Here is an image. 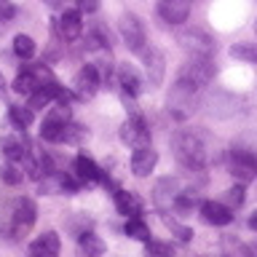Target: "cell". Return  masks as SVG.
<instances>
[{"label": "cell", "instance_id": "1", "mask_svg": "<svg viewBox=\"0 0 257 257\" xmlns=\"http://www.w3.org/2000/svg\"><path fill=\"white\" fill-rule=\"evenodd\" d=\"M172 150H174V158L185 169H204L209 161L204 140L193 132H177L172 137Z\"/></svg>", "mask_w": 257, "mask_h": 257}, {"label": "cell", "instance_id": "2", "mask_svg": "<svg viewBox=\"0 0 257 257\" xmlns=\"http://www.w3.org/2000/svg\"><path fill=\"white\" fill-rule=\"evenodd\" d=\"M196 104H198V86L180 78L172 86V94H169V110H172L177 118H188V115H193Z\"/></svg>", "mask_w": 257, "mask_h": 257}, {"label": "cell", "instance_id": "3", "mask_svg": "<svg viewBox=\"0 0 257 257\" xmlns=\"http://www.w3.org/2000/svg\"><path fill=\"white\" fill-rule=\"evenodd\" d=\"M177 43H180L190 56H198V59H209L214 54V38L206 35L204 30L198 27H188L177 32Z\"/></svg>", "mask_w": 257, "mask_h": 257}, {"label": "cell", "instance_id": "4", "mask_svg": "<svg viewBox=\"0 0 257 257\" xmlns=\"http://www.w3.org/2000/svg\"><path fill=\"white\" fill-rule=\"evenodd\" d=\"M118 30H120V38H123L128 51L142 54V48L148 46V35H145V24L140 22V16L137 14H123L120 22H118Z\"/></svg>", "mask_w": 257, "mask_h": 257}, {"label": "cell", "instance_id": "5", "mask_svg": "<svg viewBox=\"0 0 257 257\" xmlns=\"http://www.w3.org/2000/svg\"><path fill=\"white\" fill-rule=\"evenodd\" d=\"M35 217H38V209L32 204V198H16L11 209V236L16 238L24 236L35 225Z\"/></svg>", "mask_w": 257, "mask_h": 257}, {"label": "cell", "instance_id": "6", "mask_svg": "<svg viewBox=\"0 0 257 257\" xmlns=\"http://www.w3.org/2000/svg\"><path fill=\"white\" fill-rule=\"evenodd\" d=\"M180 180H174V177H161L156 182V188H153V204L161 214H169L177 204V196H180Z\"/></svg>", "mask_w": 257, "mask_h": 257}, {"label": "cell", "instance_id": "7", "mask_svg": "<svg viewBox=\"0 0 257 257\" xmlns=\"http://www.w3.org/2000/svg\"><path fill=\"white\" fill-rule=\"evenodd\" d=\"M120 142L132 145V148H148L150 145V128L142 120V115H128L120 126Z\"/></svg>", "mask_w": 257, "mask_h": 257}, {"label": "cell", "instance_id": "8", "mask_svg": "<svg viewBox=\"0 0 257 257\" xmlns=\"http://www.w3.org/2000/svg\"><path fill=\"white\" fill-rule=\"evenodd\" d=\"M67 123H70V107L67 104H59V107H54L46 115L43 126H40V137L46 142H62V134H64V126Z\"/></svg>", "mask_w": 257, "mask_h": 257}, {"label": "cell", "instance_id": "9", "mask_svg": "<svg viewBox=\"0 0 257 257\" xmlns=\"http://www.w3.org/2000/svg\"><path fill=\"white\" fill-rule=\"evenodd\" d=\"M99 70L94 67V64H83L78 72H75V80H72V88H75V94L80 99H91L96 94V88H99Z\"/></svg>", "mask_w": 257, "mask_h": 257}, {"label": "cell", "instance_id": "10", "mask_svg": "<svg viewBox=\"0 0 257 257\" xmlns=\"http://www.w3.org/2000/svg\"><path fill=\"white\" fill-rule=\"evenodd\" d=\"M180 78L190 80V83H196L201 88V86H206L209 80L214 78V64L209 62V59H198V56H193L188 64H182Z\"/></svg>", "mask_w": 257, "mask_h": 257}, {"label": "cell", "instance_id": "11", "mask_svg": "<svg viewBox=\"0 0 257 257\" xmlns=\"http://www.w3.org/2000/svg\"><path fill=\"white\" fill-rule=\"evenodd\" d=\"M230 174L236 177L241 185L252 182L257 177V161H254V156H249V153H244V150H233L230 153Z\"/></svg>", "mask_w": 257, "mask_h": 257}, {"label": "cell", "instance_id": "12", "mask_svg": "<svg viewBox=\"0 0 257 257\" xmlns=\"http://www.w3.org/2000/svg\"><path fill=\"white\" fill-rule=\"evenodd\" d=\"M142 62H145V72H148L150 86H161L166 75V64H164V54L156 46H145L142 48Z\"/></svg>", "mask_w": 257, "mask_h": 257}, {"label": "cell", "instance_id": "13", "mask_svg": "<svg viewBox=\"0 0 257 257\" xmlns=\"http://www.w3.org/2000/svg\"><path fill=\"white\" fill-rule=\"evenodd\" d=\"M190 8H193V0H158V16L169 24L188 22Z\"/></svg>", "mask_w": 257, "mask_h": 257}, {"label": "cell", "instance_id": "14", "mask_svg": "<svg viewBox=\"0 0 257 257\" xmlns=\"http://www.w3.org/2000/svg\"><path fill=\"white\" fill-rule=\"evenodd\" d=\"M156 164H158V153L150 148H137L134 150V156H132V172L137 174V177H148L153 169H156Z\"/></svg>", "mask_w": 257, "mask_h": 257}, {"label": "cell", "instance_id": "15", "mask_svg": "<svg viewBox=\"0 0 257 257\" xmlns=\"http://www.w3.org/2000/svg\"><path fill=\"white\" fill-rule=\"evenodd\" d=\"M201 214H204V220L209 225H228V222H233L230 206L220 204V201H204V204H201Z\"/></svg>", "mask_w": 257, "mask_h": 257}, {"label": "cell", "instance_id": "16", "mask_svg": "<svg viewBox=\"0 0 257 257\" xmlns=\"http://www.w3.org/2000/svg\"><path fill=\"white\" fill-rule=\"evenodd\" d=\"M0 150H3V156L8 161H27V156H30L27 142H24L22 137H16V134L0 137Z\"/></svg>", "mask_w": 257, "mask_h": 257}, {"label": "cell", "instance_id": "17", "mask_svg": "<svg viewBox=\"0 0 257 257\" xmlns=\"http://www.w3.org/2000/svg\"><path fill=\"white\" fill-rule=\"evenodd\" d=\"M59 32L64 40H78L80 32H83V19H80V11H64L59 16Z\"/></svg>", "mask_w": 257, "mask_h": 257}, {"label": "cell", "instance_id": "18", "mask_svg": "<svg viewBox=\"0 0 257 257\" xmlns=\"http://www.w3.org/2000/svg\"><path fill=\"white\" fill-rule=\"evenodd\" d=\"M118 83L126 91V96H137L142 91V78L137 75L132 64H118Z\"/></svg>", "mask_w": 257, "mask_h": 257}, {"label": "cell", "instance_id": "19", "mask_svg": "<svg viewBox=\"0 0 257 257\" xmlns=\"http://www.w3.org/2000/svg\"><path fill=\"white\" fill-rule=\"evenodd\" d=\"M115 209H118V214L140 217L142 214V201L128 190H115Z\"/></svg>", "mask_w": 257, "mask_h": 257}, {"label": "cell", "instance_id": "20", "mask_svg": "<svg viewBox=\"0 0 257 257\" xmlns=\"http://www.w3.org/2000/svg\"><path fill=\"white\" fill-rule=\"evenodd\" d=\"M78 249H80V257H102L104 254V241L99 236H94L91 230H86L78 236Z\"/></svg>", "mask_w": 257, "mask_h": 257}, {"label": "cell", "instance_id": "21", "mask_svg": "<svg viewBox=\"0 0 257 257\" xmlns=\"http://www.w3.org/2000/svg\"><path fill=\"white\" fill-rule=\"evenodd\" d=\"M75 177L80 182H96V180H102V169L88 156H78L75 158Z\"/></svg>", "mask_w": 257, "mask_h": 257}, {"label": "cell", "instance_id": "22", "mask_svg": "<svg viewBox=\"0 0 257 257\" xmlns=\"http://www.w3.org/2000/svg\"><path fill=\"white\" fill-rule=\"evenodd\" d=\"M126 236H128V238H137V241H150V228L140 220V217H128V222H126Z\"/></svg>", "mask_w": 257, "mask_h": 257}, {"label": "cell", "instance_id": "23", "mask_svg": "<svg viewBox=\"0 0 257 257\" xmlns=\"http://www.w3.org/2000/svg\"><path fill=\"white\" fill-rule=\"evenodd\" d=\"M14 54L19 59H32L35 56V40L30 35H16L14 38Z\"/></svg>", "mask_w": 257, "mask_h": 257}, {"label": "cell", "instance_id": "24", "mask_svg": "<svg viewBox=\"0 0 257 257\" xmlns=\"http://www.w3.org/2000/svg\"><path fill=\"white\" fill-rule=\"evenodd\" d=\"M230 56L233 59H241V62L257 64V43H236V46H230Z\"/></svg>", "mask_w": 257, "mask_h": 257}, {"label": "cell", "instance_id": "25", "mask_svg": "<svg viewBox=\"0 0 257 257\" xmlns=\"http://www.w3.org/2000/svg\"><path fill=\"white\" fill-rule=\"evenodd\" d=\"M8 118L16 128H27L32 123V110L30 107H19V104H11L8 107Z\"/></svg>", "mask_w": 257, "mask_h": 257}, {"label": "cell", "instance_id": "26", "mask_svg": "<svg viewBox=\"0 0 257 257\" xmlns=\"http://www.w3.org/2000/svg\"><path fill=\"white\" fill-rule=\"evenodd\" d=\"M22 169L19 166H16V161H8V164H3V166H0V180H3L6 185H11V188H14V185H22Z\"/></svg>", "mask_w": 257, "mask_h": 257}, {"label": "cell", "instance_id": "27", "mask_svg": "<svg viewBox=\"0 0 257 257\" xmlns=\"http://www.w3.org/2000/svg\"><path fill=\"white\" fill-rule=\"evenodd\" d=\"M222 252L228 257H249V246H244L236 236H225L222 238Z\"/></svg>", "mask_w": 257, "mask_h": 257}, {"label": "cell", "instance_id": "28", "mask_svg": "<svg viewBox=\"0 0 257 257\" xmlns=\"http://www.w3.org/2000/svg\"><path fill=\"white\" fill-rule=\"evenodd\" d=\"M161 217H164V225H166V228L172 230V233H174V236L180 238V241H190V238H193V230L188 228V225L177 222L174 217H169V214H161Z\"/></svg>", "mask_w": 257, "mask_h": 257}, {"label": "cell", "instance_id": "29", "mask_svg": "<svg viewBox=\"0 0 257 257\" xmlns=\"http://www.w3.org/2000/svg\"><path fill=\"white\" fill-rule=\"evenodd\" d=\"M86 137V128L83 126H78V123H70L64 126V134H62V142H70V145H75V142H80Z\"/></svg>", "mask_w": 257, "mask_h": 257}, {"label": "cell", "instance_id": "30", "mask_svg": "<svg viewBox=\"0 0 257 257\" xmlns=\"http://www.w3.org/2000/svg\"><path fill=\"white\" fill-rule=\"evenodd\" d=\"M145 257H172V249H169L166 244H161V241H145Z\"/></svg>", "mask_w": 257, "mask_h": 257}, {"label": "cell", "instance_id": "31", "mask_svg": "<svg viewBox=\"0 0 257 257\" xmlns=\"http://www.w3.org/2000/svg\"><path fill=\"white\" fill-rule=\"evenodd\" d=\"M38 241H40L43 246H48L51 252H56V254H59V236H56L54 230H46V233H43V236H40Z\"/></svg>", "mask_w": 257, "mask_h": 257}, {"label": "cell", "instance_id": "32", "mask_svg": "<svg viewBox=\"0 0 257 257\" xmlns=\"http://www.w3.org/2000/svg\"><path fill=\"white\" fill-rule=\"evenodd\" d=\"M225 201H228L230 206H241V204H244V188H241V185L230 188L228 193H225Z\"/></svg>", "mask_w": 257, "mask_h": 257}, {"label": "cell", "instance_id": "33", "mask_svg": "<svg viewBox=\"0 0 257 257\" xmlns=\"http://www.w3.org/2000/svg\"><path fill=\"white\" fill-rule=\"evenodd\" d=\"M27 257H56V252H51L48 246H43L40 241H35V244H30Z\"/></svg>", "mask_w": 257, "mask_h": 257}, {"label": "cell", "instance_id": "34", "mask_svg": "<svg viewBox=\"0 0 257 257\" xmlns=\"http://www.w3.org/2000/svg\"><path fill=\"white\" fill-rule=\"evenodd\" d=\"M14 16H16V8L8 3V0H0V22L8 24V22L14 19Z\"/></svg>", "mask_w": 257, "mask_h": 257}, {"label": "cell", "instance_id": "35", "mask_svg": "<svg viewBox=\"0 0 257 257\" xmlns=\"http://www.w3.org/2000/svg\"><path fill=\"white\" fill-rule=\"evenodd\" d=\"M99 8V0H78V11H86V14H94Z\"/></svg>", "mask_w": 257, "mask_h": 257}, {"label": "cell", "instance_id": "36", "mask_svg": "<svg viewBox=\"0 0 257 257\" xmlns=\"http://www.w3.org/2000/svg\"><path fill=\"white\" fill-rule=\"evenodd\" d=\"M249 228H252V230H257V212H254L252 217H249Z\"/></svg>", "mask_w": 257, "mask_h": 257}, {"label": "cell", "instance_id": "37", "mask_svg": "<svg viewBox=\"0 0 257 257\" xmlns=\"http://www.w3.org/2000/svg\"><path fill=\"white\" fill-rule=\"evenodd\" d=\"M6 94V80H3V75H0V96Z\"/></svg>", "mask_w": 257, "mask_h": 257}, {"label": "cell", "instance_id": "38", "mask_svg": "<svg viewBox=\"0 0 257 257\" xmlns=\"http://www.w3.org/2000/svg\"><path fill=\"white\" fill-rule=\"evenodd\" d=\"M48 3H59V0H48Z\"/></svg>", "mask_w": 257, "mask_h": 257}, {"label": "cell", "instance_id": "39", "mask_svg": "<svg viewBox=\"0 0 257 257\" xmlns=\"http://www.w3.org/2000/svg\"><path fill=\"white\" fill-rule=\"evenodd\" d=\"M254 32H257V22H254Z\"/></svg>", "mask_w": 257, "mask_h": 257}]
</instances>
